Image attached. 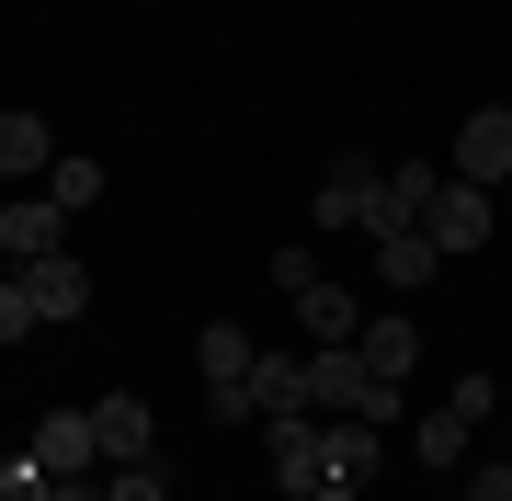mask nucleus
<instances>
[{"instance_id": "2", "label": "nucleus", "mask_w": 512, "mask_h": 501, "mask_svg": "<svg viewBox=\"0 0 512 501\" xmlns=\"http://www.w3.org/2000/svg\"><path fill=\"white\" fill-rule=\"evenodd\" d=\"M490 228H501V194H478V183L444 171L433 205H421V240H433V251H490Z\"/></svg>"}, {"instance_id": "25", "label": "nucleus", "mask_w": 512, "mask_h": 501, "mask_svg": "<svg viewBox=\"0 0 512 501\" xmlns=\"http://www.w3.org/2000/svg\"><path fill=\"white\" fill-rule=\"evenodd\" d=\"M46 501H103V479H57V490H46Z\"/></svg>"}, {"instance_id": "16", "label": "nucleus", "mask_w": 512, "mask_h": 501, "mask_svg": "<svg viewBox=\"0 0 512 501\" xmlns=\"http://www.w3.org/2000/svg\"><path fill=\"white\" fill-rule=\"evenodd\" d=\"M387 456V422H330V479H376Z\"/></svg>"}, {"instance_id": "26", "label": "nucleus", "mask_w": 512, "mask_h": 501, "mask_svg": "<svg viewBox=\"0 0 512 501\" xmlns=\"http://www.w3.org/2000/svg\"><path fill=\"white\" fill-rule=\"evenodd\" d=\"M501 194H512V183H501Z\"/></svg>"}, {"instance_id": "3", "label": "nucleus", "mask_w": 512, "mask_h": 501, "mask_svg": "<svg viewBox=\"0 0 512 501\" xmlns=\"http://www.w3.org/2000/svg\"><path fill=\"white\" fill-rule=\"evenodd\" d=\"M12 274H23V297H35V319H46V331H69V319H92V262H80V251L12 262Z\"/></svg>"}, {"instance_id": "1", "label": "nucleus", "mask_w": 512, "mask_h": 501, "mask_svg": "<svg viewBox=\"0 0 512 501\" xmlns=\"http://www.w3.org/2000/svg\"><path fill=\"white\" fill-rule=\"evenodd\" d=\"M308 410H330V422H399V388L353 342H330V353H308Z\"/></svg>"}, {"instance_id": "20", "label": "nucleus", "mask_w": 512, "mask_h": 501, "mask_svg": "<svg viewBox=\"0 0 512 501\" xmlns=\"http://www.w3.org/2000/svg\"><path fill=\"white\" fill-rule=\"evenodd\" d=\"M103 501H171V479H160V456H148V467H114V479H103Z\"/></svg>"}, {"instance_id": "4", "label": "nucleus", "mask_w": 512, "mask_h": 501, "mask_svg": "<svg viewBox=\"0 0 512 501\" xmlns=\"http://www.w3.org/2000/svg\"><path fill=\"white\" fill-rule=\"evenodd\" d=\"M376 194H387V160H330L319 194H308V217L319 228H376Z\"/></svg>"}, {"instance_id": "22", "label": "nucleus", "mask_w": 512, "mask_h": 501, "mask_svg": "<svg viewBox=\"0 0 512 501\" xmlns=\"http://www.w3.org/2000/svg\"><path fill=\"white\" fill-rule=\"evenodd\" d=\"M46 490H57V479H46L35 456H0V501H46Z\"/></svg>"}, {"instance_id": "17", "label": "nucleus", "mask_w": 512, "mask_h": 501, "mask_svg": "<svg viewBox=\"0 0 512 501\" xmlns=\"http://www.w3.org/2000/svg\"><path fill=\"white\" fill-rule=\"evenodd\" d=\"M467 433H478V422L444 399V410H421V433H410V445H421V467H456V456H467Z\"/></svg>"}, {"instance_id": "21", "label": "nucleus", "mask_w": 512, "mask_h": 501, "mask_svg": "<svg viewBox=\"0 0 512 501\" xmlns=\"http://www.w3.org/2000/svg\"><path fill=\"white\" fill-rule=\"evenodd\" d=\"M35 331H46V319H35V297H23V274H12V285H0V342H35Z\"/></svg>"}, {"instance_id": "11", "label": "nucleus", "mask_w": 512, "mask_h": 501, "mask_svg": "<svg viewBox=\"0 0 512 501\" xmlns=\"http://www.w3.org/2000/svg\"><path fill=\"white\" fill-rule=\"evenodd\" d=\"M194 353H205V388H251V331H239V319H205V331H194Z\"/></svg>"}, {"instance_id": "9", "label": "nucleus", "mask_w": 512, "mask_h": 501, "mask_svg": "<svg viewBox=\"0 0 512 501\" xmlns=\"http://www.w3.org/2000/svg\"><path fill=\"white\" fill-rule=\"evenodd\" d=\"M92 433H103V467H148V399L137 388H114V399H92Z\"/></svg>"}, {"instance_id": "18", "label": "nucleus", "mask_w": 512, "mask_h": 501, "mask_svg": "<svg viewBox=\"0 0 512 501\" xmlns=\"http://www.w3.org/2000/svg\"><path fill=\"white\" fill-rule=\"evenodd\" d=\"M46 194L69 205V217H80V205H103V160H46Z\"/></svg>"}, {"instance_id": "23", "label": "nucleus", "mask_w": 512, "mask_h": 501, "mask_svg": "<svg viewBox=\"0 0 512 501\" xmlns=\"http://www.w3.org/2000/svg\"><path fill=\"white\" fill-rule=\"evenodd\" d=\"M456 501H512V467H467V490Z\"/></svg>"}, {"instance_id": "24", "label": "nucleus", "mask_w": 512, "mask_h": 501, "mask_svg": "<svg viewBox=\"0 0 512 501\" xmlns=\"http://www.w3.org/2000/svg\"><path fill=\"white\" fill-rule=\"evenodd\" d=\"M308 501H365V479H319V490H308Z\"/></svg>"}, {"instance_id": "12", "label": "nucleus", "mask_w": 512, "mask_h": 501, "mask_svg": "<svg viewBox=\"0 0 512 501\" xmlns=\"http://www.w3.org/2000/svg\"><path fill=\"white\" fill-rule=\"evenodd\" d=\"M296 319H308V342H319V353L365 331V308H353V297H342V285H330V274H319V285H296Z\"/></svg>"}, {"instance_id": "5", "label": "nucleus", "mask_w": 512, "mask_h": 501, "mask_svg": "<svg viewBox=\"0 0 512 501\" xmlns=\"http://www.w3.org/2000/svg\"><path fill=\"white\" fill-rule=\"evenodd\" d=\"M456 183H478V194L512 183V103H478L456 126Z\"/></svg>"}, {"instance_id": "6", "label": "nucleus", "mask_w": 512, "mask_h": 501, "mask_svg": "<svg viewBox=\"0 0 512 501\" xmlns=\"http://www.w3.org/2000/svg\"><path fill=\"white\" fill-rule=\"evenodd\" d=\"M23 456H35L46 479H92V467H103V433H92V410H46V422L23 433Z\"/></svg>"}, {"instance_id": "8", "label": "nucleus", "mask_w": 512, "mask_h": 501, "mask_svg": "<svg viewBox=\"0 0 512 501\" xmlns=\"http://www.w3.org/2000/svg\"><path fill=\"white\" fill-rule=\"evenodd\" d=\"M262 433H274V479L308 501V490L330 479V422H319V410H296V422H262Z\"/></svg>"}, {"instance_id": "7", "label": "nucleus", "mask_w": 512, "mask_h": 501, "mask_svg": "<svg viewBox=\"0 0 512 501\" xmlns=\"http://www.w3.org/2000/svg\"><path fill=\"white\" fill-rule=\"evenodd\" d=\"M0 251H12V262L69 251V205H57V194H0Z\"/></svg>"}, {"instance_id": "15", "label": "nucleus", "mask_w": 512, "mask_h": 501, "mask_svg": "<svg viewBox=\"0 0 512 501\" xmlns=\"http://www.w3.org/2000/svg\"><path fill=\"white\" fill-rule=\"evenodd\" d=\"M23 171H46V126H35V114H12V103H0V194H12Z\"/></svg>"}, {"instance_id": "13", "label": "nucleus", "mask_w": 512, "mask_h": 501, "mask_svg": "<svg viewBox=\"0 0 512 501\" xmlns=\"http://www.w3.org/2000/svg\"><path fill=\"white\" fill-rule=\"evenodd\" d=\"M353 353H365V365L387 376V388H399V376H410V353H421V331H410L399 308H387V319H365V331H353Z\"/></svg>"}, {"instance_id": "19", "label": "nucleus", "mask_w": 512, "mask_h": 501, "mask_svg": "<svg viewBox=\"0 0 512 501\" xmlns=\"http://www.w3.org/2000/svg\"><path fill=\"white\" fill-rule=\"evenodd\" d=\"M205 422L217 433H262V410H251V388H205Z\"/></svg>"}, {"instance_id": "10", "label": "nucleus", "mask_w": 512, "mask_h": 501, "mask_svg": "<svg viewBox=\"0 0 512 501\" xmlns=\"http://www.w3.org/2000/svg\"><path fill=\"white\" fill-rule=\"evenodd\" d=\"M251 410L262 422H296L308 410V353H251Z\"/></svg>"}, {"instance_id": "14", "label": "nucleus", "mask_w": 512, "mask_h": 501, "mask_svg": "<svg viewBox=\"0 0 512 501\" xmlns=\"http://www.w3.org/2000/svg\"><path fill=\"white\" fill-rule=\"evenodd\" d=\"M433 262H444V251H433V240H421V228H376V274H387V285H399V297H410V285H421V274H433Z\"/></svg>"}]
</instances>
